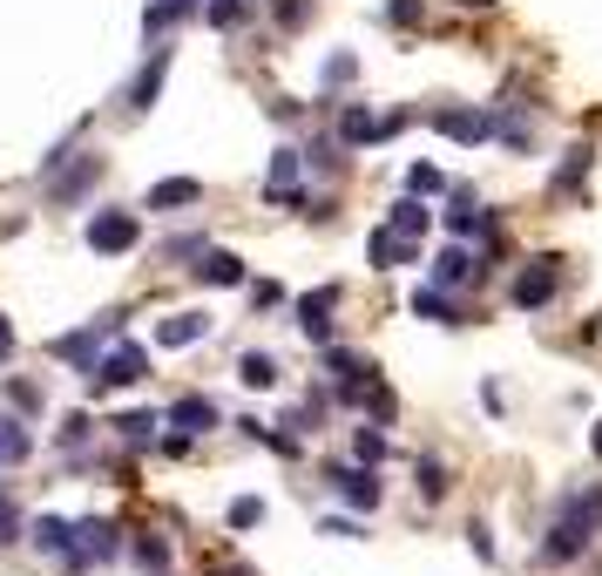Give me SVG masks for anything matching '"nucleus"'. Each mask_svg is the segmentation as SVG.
Listing matches in <instances>:
<instances>
[{"instance_id": "1", "label": "nucleus", "mask_w": 602, "mask_h": 576, "mask_svg": "<svg viewBox=\"0 0 602 576\" xmlns=\"http://www.w3.org/2000/svg\"><path fill=\"white\" fill-rule=\"evenodd\" d=\"M595 529H602V488H582V495H569V502H561V516L548 522L542 556H548V563H576V556L589 550Z\"/></svg>"}, {"instance_id": "2", "label": "nucleus", "mask_w": 602, "mask_h": 576, "mask_svg": "<svg viewBox=\"0 0 602 576\" xmlns=\"http://www.w3.org/2000/svg\"><path fill=\"white\" fill-rule=\"evenodd\" d=\"M143 366H149V353H143V346H115L109 360H95L89 387H136V380H143Z\"/></svg>"}, {"instance_id": "3", "label": "nucleus", "mask_w": 602, "mask_h": 576, "mask_svg": "<svg viewBox=\"0 0 602 576\" xmlns=\"http://www.w3.org/2000/svg\"><path fill=\"white\" fill-rule=\"evenodd\" d=\"M89 245H95V251H129V245H136V217H129V211H102V217L89 224Z\"/></svg>"}, {"instance_id": "4", "label": "nucleus", "mask_w": 602, "mask_h": 576, "mask_svg": "<svg viewBox=\"0 0 602 576\" xmlns=\"http://www.w3.org/2000/svg\"><path fill=\"white\" fill-rule=\"evenodd\" d=\"M332 305H339V292H332V285L298 298V326H305V339H318V346L332 339Z\"/></svg>"}, {"instance_id": "5", "label": "nucleus", "mask_w": 602, "mask_h": 576, "mask_svg": "<svg viewBox=\"0 0 602 576\" xmlns=\"http://www.w3.org/2000/svg\"><path fill=\"white\" fill-rule=\"evenodd\" d=\"M332 488L345 495L352 509H379V482H373L366 461H359V468H332Z\"/></svg>"}, {"instance_id": "6", "label": "nucleus", "mask_w": 602, "mask_h": 576, "mask_svg": "<svg viewBox=\"0 0 602 576\" xmlns=\"http://www.w3.org/2000/svg\"><path fill=\"white\" fill-rule=\"evenodd\" d=\"M115 556V522H82L75 529V563H109Z\"/></svg>"}, {"instance_id": "7", "label": "nucleus", "mask_w": 602, "mask_h": 576, "mask_svg": "<svg viewBox=\"0 0 602 576\" xmlns=\"http://www.w3.org/2000/svg\"><path fill=\"white\" fill-rule=\"evenodd\" d=\"M548 298H555V264H529V272L514 279V305L535 313V305H548Z\"/></svg>"}, {"instance_id": "8", "label": "nucleus", "mask_w": 602, "mask_h": 576, "mask_svg": "<svg viewBox=\"0 0 602 576\" xmlns=\"http://www.w3.org/2000/svg\"><path fill=\"white\" fill-rule=\"evenodd\" d=\"M204 332H211V319H204V313H170L163 326H156V339H163V346H196Z\"/></svg>"}, {"instance_id": "9", "label": "nucleus", "mask_w": 602, "mask_h": 576, "mask_svg": "<svg viewBox=\"0 0 602 576\" xmlns=\"http://www.w3.org/2000/svg\"><path fill=\"white\" fill-rule=\"evenodd\" d=\"M196 197H204V183H196V177H170V183L149 190V211H177V204H196Z\"/></svg>"}, {"instance_id": "10", "label": "nucleus", "mask_w": 602, "mask_h": 576, "mask_svg": "<svg viewBox=\"0 0 602 576\" xmlns=\"http://www.w3.org/2000/svg\"><path fill=\"white\" fill-rule=\"evenodd\" d=\"M440 129H447L454 143H488V136H495L488 115H474V109H447V115H440Z\"/></svg>"}, {"instance_id": "11", "label": "nucleus", "mask_w": 602, "mask_h": 576, "mask_svg": "<svg viewBox=\"0 0 602 576\" xmlns=\"http://www.w3.org/2000/svg\"><path fill=\"white\" fill-rule=\"evenodd\" d=\"M196 279H204V285H245V258H230V251H204Z\"/></svg>"}, {"instance_id": "12", "label": "nucleus", "mask_w": 602, "mask_h": 576, "mask_svg": "<svg viewBox=\"0 0 602 576\" xmlns=\"http://www.w3.org/2000/svg\"><path fill=\"white\" fill-rule=\"evenodd\" d=\"M34 543H42L48 556H61V563H75V529H68V522H55V516L34 522Z\"/></svg>"}, {"instance_id": "13", "label": "nucleus", "mask_w": 602, "mask_h": 576, "mask_svg": "<svg viewBox=\"0 0 602 576\" xmlns=\"http://www.w3.org/2000/svg\"><path fill=\"white\" fill-rule=\"evenodd\" d=\"M467 279H474V258L461 245H447V251L433 258V285H467Z\"/></svg>"}, {"instance_id": "14", "label": "nucleus", "mask_w": 602, "mask_h": 576, "mask_svg": "<svg viewBox=\"0 0 602 576\" xmlns=\"http://www.w3.org/2000/svg\"><path fill=\"white\" fill-rule=\"evenodd\" d=\"M413 313H420V319H440V326H461V313H454V298L440 292V285H420V292H413Z\"/></svg>"}, {"instance_id": "15", "label": "nucleus", "mask_w": 602, "mask_h": 576, "mask_svg": "<svg viewBox=\"0 0 602 576\" xmlns=\"http://www.w3.org/2000/svg\"><path fill=\"white\" fill-rule=\"evenodd\" d=\"M170 420H177V428H183V434H204V428H217V407L190 394V400H177V407H170Z\"/></svg>"}, {"instance_id": "16", "label": "nucleus", "mask_w": 602, "mask_h": 576, "mask_svg": "<svg viewBox=\"0 0 602 576\" xmlns=\"http://www.w3.org/2000/svg\"><path fill=\"white\" fill-rule=\"evenodd\" d=\"M373 264H407L413 258V238H407V230H373Z\"/></svg>"}, {"instance_id": "17", "label": "nucleus", "mask_w": 602, "mask_h": 576, "mask_svg": "<svg viewBox=\"0 0 602 576\" xmlns=\"http://www.w3.org/2000/svg\"><path fill=\"white\" fill-rule=\"evenodd\" d=\"M427 224H433V211H427L420 197H399V204H393V230H407V238H427Z\"/></svg>"}, {"instance_id": "18", "label": "nucleus", "mask_w": 602, "mask_h": 576, "mask_svg": "<svg viewBox=\"0 0 602 576\" xmlns=\"http://www.w3.org/2000/svg\"><path fill=\"white\" fill-rule=\"evenodd\" d=\"M393 123H379V115H366V109H345V123H339V136L345 143H373V136H386Z\"/></svg>"}, {"instance_id": "19", "label": "nucleus", "mask_w": 602, "mask_h": 576, "mask_svg": "<svg viewBox=\"0 0 602 576\" xmlns=\"http://www.w3.org/2000/svg\"><path fill=\"white\" fill-rule=\"evenodd\" d=\"M163 68H170V55H156V61L136 75V89H129V102H136V109H149V102H156V89H163Z\"/></svg>"}, {"instance_id": "20", "label": "nucleus", "mask_w": 602, "mask_h": 576, "mask_svg": "<svg viewBox=\"0 0 602 576\" xmlns=\"http://www.w3.org/2000/svg\"><path fill=\"white\" fill-rule=\"evenodd\" d=\"M21 454H27V428H21V420H8V414H0V468H14Z\"/></svg>"}, {"instance_id": "21", "label": "nucleus", "mask_w": 602, "mask_h": 576, "mask_svg": "<svg viewBox=\"0 0 602 576\" xmlns=\"http://www.w3.org/2000/svg\"><path fill=\"white\" fill-rule=\"evenodd\" d=\"M237 380H245V387H277V360H271V353H245Z\"/></svg>"}, {"instance_id": "22", "label": "nucleus", "mask_w": 602, "mask_h": 576, "mask_svg": "<svg viewBox=\"0 0 602 576\" xmlns=\"http://www.w3.org/2000/svg\"><path fill=\"white\" fill-rule=\"evenodd\" d=\"M407 190H413V197H440V190H447V177H440L433 163H413V170H407Z\"/></svg>"}, {"instance_id": "23", "label": "nucleus", "mask_w": 602, "mask_h": 576, "mask_svg": "<svg viewBox=\"0 0 602 576\" xmlns=\"http://www.w3.org/2000/svg\"><path fill=\"white\" fill-rule=\"evenodd\" d=\"M292 177H298V149H277L271 157V190H292Z\"/></svg>"}, {"instance_id": "24", "label": "nucleus", "mask_w": 602, "mask_h": 576, "mask_svg": "<svg viewBox=\"0 0 602 576\" xmlns=\"http://www.w3.org/2000/svg\"><path fill=\"white\" fill-rule=\"evenodd\" d=\"M420 495H427V502L447 495V468H440V461H420Z\"/></svg>"}, {"instance_id": "25", "label": "nucleus", "mask_w": 602, "mask_h": 576, "mask_svg": "<svg viewBox=\"0 0 602 576\" xmlns=\"http://www.w3.org/2000/svg\"><path fill=\"white\" fill-rule=\"evenodd\" d=\"M115 428H123V441H136V448H143V441L156 434V414H123Z\"/></svg>"}, {"instance_id": "26", "label": "nucleus", "mask_w": 602, "mask_h": 576, "mask_svg": "<svg viewBox=\"0 0 602 576\" xmlns=\"http://www.w3.org/2000/svg\"><path fill=\"white\" fill-rule=\"evenodd\" d=\"M359 461H366V468H373V461H386V434H373V428H359Z\"/></svg>"}, {"instance_id": "27", "label": "nucleus", "mask_w": 602, "mask_h": 576, "mask_svg": "<svg viewBox=\"0 0 602 576\" xmlns=\"http://www.w3.org/2000/svg\"><path fill=\"white\" fill-rule=\"evenodd\" d=\"M251 522H264V502H251V495H245V502H230V529H251Z\"/></svg>"}, {"instance_id": "28", "label": "nucleus", "mask_w": 602, "mask_h": 576, "mask_svg": "<svg viewBox=\"0 0 602 576\" xmlns=\"http://www.w3.org/2000/svg\"><path fill=\"white\" fill-rule=\"evenodd\" d=\"M386 21H393V27H413V21H420V0H393Z\"/></svg>"}, {"instance_id": "29", "label": "nucleus", "mask_w": 602, "mask_h": 576, "mask_svg": "<svg viewBox=\"0 0 602 576\" xmlns=\"http://www.w3.org/2000/svg\"><path fill=\"white\" fill-rule=\"evenodd\" d=\"M211 21H217V27H230V21H245V0H217V8H211Z\"/></svg>"}, {"instance_id": "30", "label": "nucleus", "mask_w": 602, "mask_h": 576, "mask_svg": "<svg viewBox=\"0 0 602 576\" xmlns=\"http://www.w3.org/2000/svg\"><path fill=\"white\" fill-rule=\"evenodd\" d=\"M14 529H21V516H14L8 495H0V543H14Z\"/></svg>"}, {"instance_id": "31", "label": "nucleus", "mask_w": 602, "mask_h": 576, "mask_svg": "<svg viewBox=\"0 0 602 576\" xmlns=\"http://www.w3.org/2000/svg\"><path fill=\"white\" fill-rule=\"evenodd\" d=\"M467 535H474V556H488V563H495V535H488V522H474Z\"/></svg>"}, {"instance_id": "32", "label": "nucleus", "mask_w": 602, "mask_h": 576, "mask_svg": "<svg viewBox=\"0 0 602 576\" xmlns=\"http://www.w3.org/2000/svg\"><path fill=\"white\" fill-rule=\"evenodd\" d=\"M8 353H14V326H8V319H0V360H8Z\"/></svg>"}, {"instance_id": "33", "label": "nucleus", "mask_w": 602, "mask_h": 576, "mask_svg": "<svg viewBox=\"0 0 602 576\" xmlns=\"http://www.w3.org/2000/svg\"><path fill=\"white\" fill-rule=\"evenodd\" d=\"M461 8H495V0H461Z\"/></svg>"}, {"instance_id": "34", "label": "nucleus", "mask_w": 602, "mask_h": 576, "mask_svg": "<svg viewBox=\"0 0 602 576\" xmlns=\"http://www.w3.org/2000/svg\"><path fill=\"white\" fill-rule=\"evenodd\" d=\"M595 454H602V420H595Z\"/></svg>"}]
</instances>
